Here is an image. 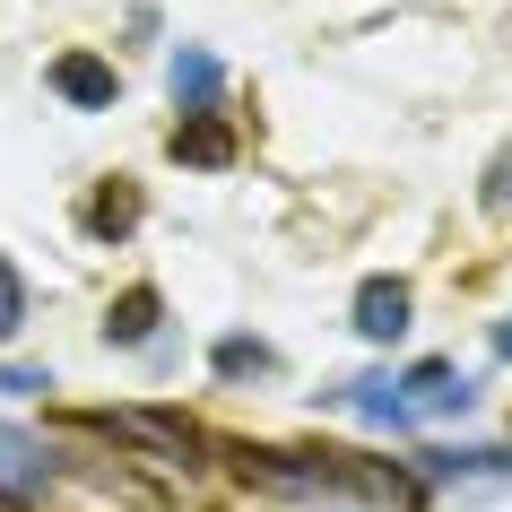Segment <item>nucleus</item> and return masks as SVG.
<instances>
[{"instance_id": "obj_13", "label": "nucleus", "mask_w": 512, "mask_h": 512, "mask_svg": "<svg viewBox=\"0 0 512 512\" xmlns=\"http://www.w3.org/2000/svg\"><path fill=\"white\" fill-rule=\"evenodd\" d=\"M18 330H27V278L0 261V339H18Z\"/></svg>"}, {"instance_id": "obj_15", "label": "nucleus", "mask_w": 512, "mask_h": 512, "mask_svg": "<svg viewBox=\"0 0 512 512\" xmlns=\"http://www.w3.org/2000/svg\"><path fill=\"white\" fill-rule=\"evenodd\" d=\"M495 356H504V365H512V313H504V322H495Z\"/></svg>"}, {"instance_id": "obj_12", "label": "nucleus", "mask_w": 512, "mask_h": 512, "mask_svg": "<svg viewBox=\"0 0 512 512\" xmlns=\"http://www.w3.org/2000/svg\"><path fill=\"white\" fill-rule=\"evenodd\" d=\"M131 226H139V183H122V174H113V183L87 200V235H96V243H122Z\"/></svg>"}, {"instance_id": "obj_9", "label": "nucleus", "mask_w": 512, "mask_h": 512, "mask_svg": "<svg viewBox=\"0 0 512 512\" xmlns=\"http://www.w3.org/2000/svg\"><path fill=\"white\" fill-rule=\"evenodd\" d=\"M165 148L183 165H235V131H226L217 113H183V122L165 131Z\"/></svg>"}, {"instance_id": "obj_4", "label": "nucleus", "mask_w": 512, "mask_h": 512, "mask_svg": "<svg viewBox=\"0 0 512 512\" xmlns=\"http://www.w3.org/2000/svg\"><path fill=\"white\" fill-rule=\"evenodd\" d=\"M400 391H408V408H434V417H469L478 408V382H460L443 356H417L400 374Z\"/></svg>"}, {"instance_id": "obj_3", "label": "nucleus", "mask_w": 512, "mask_h": 512, "mask_svg": "<svg viewBox=\"0 0 512 512\" xmlns=\"http://www.w3.org/2000/svg\"><path fill=\"white\" fill-rule=\"evenodd\" d=\"M348 313H356V339L391 348V339H408V313H417V304H408V287H400V278H365Z\"/></svg>"}, {"instance_id": "obj_14", "label": "nucleus", "mask_w": 512, "mask_h": 512, "mask_svg": "<svg viewBox=\"0 0 512 512\" xmlns=\"http://www.w3.org/2000/svg\"><path fill=\"white\" fill-rule=\"evenodd\" d=\"M0 391H18V400H35V391H53V374H44V365H0Z\"/></svg>"}, {"instance_id": "obj_1", "label": "nucleus", "mask_w": 512, "mask_h": 512, "mask_svg": "<svg viewBox=\"0 0 512 512\" xmlns=\"http://www.w3.org/2000/svg\"><path fill=\"white\" fill-rule=\"evenodd\" d=\"M87 434H113V443H131V452H157L165 469H209V434L191 426V417H174V408H96V417H79Z\"/></svg>"}, {"instance_id": "obj_5", "label": "nucleus", "mask_w": 512, "mask_h": 512, "mask_svg": "<svg viewBox=\"0 0 512 512\" xmlns=\"http://www.w3.org/2000/svg\"><path fill=\"white\" fill-rule=\"evenodd\" d=\"M417 478H426V486H486V478H512V443H486V452H417Z\"/></svg>"}, {"instance_id": "obj_7", "label": "nucleus", "mask_w": 512, "mask_h": 512, "mask_svg": "<svg viewBox=\"0 0 512 512\" xmlns=\"http://www.w3.org/2000/svg\"><path fill=\"white\" fill-rule=\"evenodd\" d=\"M157 322H165V296H157V287H122L113 313H105V348H148Z\"/></svg>"}, {"instance_id": "obj_10", "label": "nucleus", "mask_w": 512, "mask_h": 512, "mask_svg": "<svg viewBox=\"0 0 512 512\" xmlns=\"http://www.w3.org/2000/svg\"><path fill=\"white\" fill-rule=\"evenodd\" d=\"M322 400H330V408H356L365 426H391V434L417 417V408L400 400V382H382V374H374V382H348V391H322Z\"/></svg>"}, {"instance_id": "obj_8", "label": "nucleus", "mask_w": 512, "mask_h": 512, "mask_svg": "<svg viewBox=\"0 0 512 512\" xmlns=\"http://www.w3.org/2000/svg\"><path fill=\"white\" fill-rule=\"evenodd\" d=\"M165 87H174V105H183V113H209V105H217V87H226V70H217V53L183 44V53L165 61Z\"/></svg>"}, {"instance_id": "obj_2", "label": "nucleus", "mask_w": 512, "mask_h": 512, "mask_svg": "<svg viewBox=\"0 0 512 512\" xmlns=\"http://www.w3.org/2000/svg\"><path fill=\"white\" fill-rule=\"evenodd\" d=\"M53 469H61V452H44L27 426H9L0 417V512H27L44 486H53Z\"/></svg>"}, {"instance_id": "obj_11", "label": "nucleus", "mask_w": 512, "mask_h": 512, "mask_svg": "<svg viewBox=\"0 0 512 512\" xmlns=\"http://www.w3.org/2000/svg\"><path fill=\"white\" fill-rule=\"evenodd\" d=\"M209 365H217V382H270L278 374V348L270 339H252V330H226L209 348Z\"/></svg>"}, {"instance_id": "obj_6", "label": "nucleus", "mask_w": 512, "mask_h": 512, "mask_svg": "<svg viewBox=\"0 0 512 512\" xmlns=\"http://www.w3.org/2000/svg\"><path fill=\"white\" fill-rule=\"evenodd\" d=\"M53 96H70L79 113H105L113 96H122V79H113V61H96V53H61L53 61Z\"/></svg>"}]
</instances>
